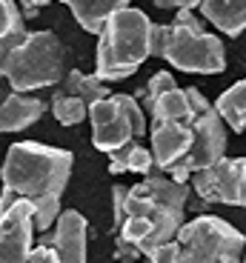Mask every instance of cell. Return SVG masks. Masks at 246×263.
Instances as JSON below:
<instances>
[{
	"instance_id": "cb8c5ba5",
	"label": "cell",
	"mask_w": 246,
	"mask_h": 263,
	"mask_svg": "<svg viewBox=\"0 0 246 263\" xmlns=\"http://www.w3.org/2000/svg\"><path fill=\"white\" fill-rule=\"evenodd\" d=\"M169 34H172V26H169V23H152V58H163Z\"/></svg>"
},
{
	"instance_id": "2e32d148",
	"label": "cell",
	"mask_w": 246,
	"mask_h": 263,
	"mask_svg": "<svg viewBox=\"0 0 246 263\" xmlns=\"http://www.w3.org/2000/svg\"><path fill=\"white\" fill-rule=\"evenodd\" d=\"M158 166H155V158H152V149L149 146H143L140 140H132V143L120 146V149L109 152V172L112 175H126V172H132V175H149V172H155Z\"/></svg>"
},
{
	"instance_id": "ffe728a7",
	"label": "cell",
	"mask_w": 246,
	"mask_h": 263,
	"mask_svg": "<svg viewBox=\"0 0 246 263\" xmlns=\"http://www.w3.org/2000/svg\"><path fill=\"white\" fill-rule=\"evenodd\" d=\"M52 115L60 126H78L80 120L89 118V106L80 98H72V95H58L52 98Z\"/></svg>"
},
{
	"instance_id": "9c48e42d",
	"label": "cell",
	"mask_w": 246,
	"mask_h": 263,
	"mask_svg": "<svg viewBox=\"0 0 246 263\" xmlns=\"http://www.w3.org/2000/svg\"><path fill=\"white\" fill-rule=\"evenodd\" d=\"M189 189L206 203L246 206V158H220L209 169L192 172Z\"/></svg>"
},
{
	"instance_id": "4fadbf2b",
	"label": "cell",
	"mask_w": 246,
	"mask_h": 263,
	"mask_svg": "<svg viewBox=\"0 0 246 263\" xmlns=\"http://www.w3.org/2000/svg\"><path fill=\"white\" fill-rule=\"evenodd\" d=\"M46 112V103L40 98H32L29 92H9L0 103V135L23 132L32 123H37Z\"/></svg>"
},
{
	"instance_id": "8fae6325",
	"label": "cell",
	"mask_w": 246,
	"mask_h": 263,
	"mask_svg": "<svg viewBox=\"0 0 246 263\" xmlns=\"http://www.w3.org/2000/svg\"><path fill=\"white\" fill-rule=\"evenodd\" d=\"M52 235L43 237V246L54 249L60 263H86V249H89V223L86 217L78 209L60 212V217L54 220Z\"/></svg>"
},
{
	"instance_id": "5bb4252c",
	"label": "cell",
	"mask_w": 246,
	"mask_h": 263,
	"mask_svg": "<svg viewBox=\"0 0 246 263\" xmlns=\"http://www.w3.org/2000/svg\"><path fill=\"white\" fill-rule=\"evenodd\" d=\"M198 12L229 37H238L246 29V0H200Z\"/></svg>"
},
{
	"instance_id": "e0dca14e",
	"label": "cell",
	"mask_w": 246,
	"mask_h": 263,
	"mask_svg": "<svg viewBox=\"0 0 246 263\" xmlns=\"http://www.w3.org/2000/svg\"><path fill=\"white\" fill-rule=\"evenodd\" d=\"M54 92L72 95V98H80L86 106H92V103H98V100L109 98L112 89H109V83H103L98 74H86V72H80V69H72V72L63 74V80L58 83Z\"/></svg>"
},
{
	"instance_id": "9a60e30c",
	"label": "cell",
	"mask_w": 246,
	"mask_h": 263,
	"mask_svg": "<svg viewBox=\"0 0 246 263\" xmlns=\"http://www.w3.org/2000/svg\"><path fill=\"white\" fill-rule=\"evenodd\" d=\"M72 9L74 20L80 23V29L89 34H100L103 23L112 17L115 12L129 6V0H60Z\"/></svg>"
},
{
	"instance_id": "277c9868",
	"label": "cell",
	"mask_w": 246,
	"mask_h": 263,
	"mask_svg": "<svg viewBox=\"0 0 246 263\" xmlns=\"http://www.w3.org/2000/svg\"><path fill=\"white\" fill-rule=\"evenodd\" d=\"M183 223H186L183 209L160 203L158 197L143 192L140 183H135V186H129L126 215H123V223L118 226V237L135 243L140 249V255L146 257L155 246L175 240Z\"/></svg>"
},
{
	"instance_id": "30bf717a",
	"label": "cell",
	"mask_w": 246,
	"mask_h": 263,
	"mask_svg": "<svg viewBox=\"0 0 246 263\" xmlns=\"http://www.w3.org/2000/svg\"><path fill=\"white\" fill-rule=\"evenodd\" d=\"M34 212L32 203L17 197L0 212V263H29L34 252Z\"/></svg>"
},
{
	"instance_id": "603a6c76",
	"label": "cell",
	"mask_w": 246,
	"mask_h": 263,
	"mask_svg": "<svg viewBox=\"0 0 246 263\" xmlns=\"http://www.w3.org/2000/svg\"><path fill=\"white\" fill-rule=\"evenodd\" d=\"M146 263H180V246L178 240H169V243L155 246L146 255Z\"/></svg>"
},
{
	"instance_id": "484cf974",
	"label": "cell",
	"mask_w": 246,
	"mask_h": 263,
	"mask_svg": "<svg viewBox=\"0 0 246 263\" xmlns=\"http://www.w3.org/2000/svg\"><path fill=\"white\" fill-rule=\"evenodd\" d=\"M140 257V249L135 243H129V240H120L118 237V249H115V260H123V263H132Z\"/></svg>"
},
{
	"instance_id": "1f68e13d",
	"label": "cell",
	"mask_w": 246,
	"mask_h": 263,
	"mask_svg": "<svg viewBox=\"0 0 246 263\" xmlns=\"http://www.w3.org/2000/svg\"><path fill=\"white\" fill-rule=\"evenodd\" d=\"M240 263H246V252H243V260H240Z\"/></svg>"
},
{
	"instance_id": "5b68a950",
	"label": "cell",
	"mask_w": 246,
	"mask_h": 263,
	"mask_svg": "<svg viewBox=\"0 0 246 263\" xmlns=\"http://www.w3.org/2000/svg\"><path fill=\"white\" fill-rule=\"evenodd\" d=\"M172 34H169L163 60L195 74H220L226 69V49L218 34L206 32L195 9H180L172 17Z\"/></svg>"
},
{
	"instance_id": "7a4b0ae2",
	"label": "cell",
	"mask_w": 246,
	"mask_h": 263,
	"mask_svg": "<svg viewBox=\"0 0 246 263\" xmlns=\"http://www.w3.org/2000/svg\"><path fill=\"white\" fill-rule=\"evenodd\" d=\"M152 58V20L140 9H120L103 23L94 52V74L103 83L132 78Z\"/></svg>"
},
{
	"instance_id": "f546056e",
	"label": "cell",
	"mask_w": 246,
	"mask_h": 263,
	"mask_svg": "<svg viewBox=\"0 0 246 263\" xmlns=\"http://www.w3.org/2000/svg\"><path fill=\"white\" fill-rule=\"evenodd\" d=\"M52 0H20V6H23V17H34L43 6H49Z\"/></svg>"
},
{
	"instance_id": "7c38bea8",
	"label": "cell",
	"mask_w": 246,
	"mask_h": 263,
	"mask_svg": "<svg viewBox=\"0 0 246 263\" xmlns=\"http://www.w3.org/2000/svg\"><path fill=\"white\" fill-rule=\"evenodd\" d=\"M195 129L192 123H178V120H160L149 126V149H152L155 166L160 172H169L186 158L192 149Z\"/></svg>"
},
{
	"instance_id": "ac0fdd59",
	"label": "cell",
	"mask_w": 246,
	"mask_h": 263,
	"mask_svg": "<svg viewBox=\"0 0 246 263\" xmlns=\"http://www.w3.org/2000/svg\"><path fill=\"white\" fill-rule=\"evenodd\" d=\"M146 118L152 123H160V120H178V123H192L198 115L192 112V106H189V98H186V89H180L175 86L172 92L160 95L155 100V106L146 112Z\"/></svg>"
},
{
	"instance_id": "83f0119b",
	"label": "cell",
	"mask_w": 246,
	"mask_h": 263,
	"mask_svg": "<svg viewBox=\"0 0 246 263\" xmlns=\"http://www.w3.org/2000/svg\"><path fill=\"white\" fill-rule=\"evenodd\" d=\"M29 263H60L58 255H54V249H49V246H34L32 257H29Z\"/></svg>"
},
{
	"instance_id": "52a82bcc",
	"label": "cell",
	"mask_w": 246,
	"mask_h": 263,
	"mask_svg": "<svg viewBox=\"0 0 246 263\" xmlns=\"http://www.w3.org/2000/svg\"><path fill=\"white\" fill-rule=\"evenodd\" d=\"M89 120H92V143L103 155L132 143V140L146 138V112L132 95H109L89 106Z\"/></svg>"
},
{
	"instance_id": "d4e9b609",
	"label": "cell",
	"mask_w": 246,
	"mask_h": 263,
	"mask_svg": "<svg viewBox=\"0 0 246 263\" xmlns=\"http://www.w3.org/2000/svg\"><path fill=\"white\" fill-rule=\"evenodd\" d=\"M112 206H115V226L123 223V215H126V197H129V186H112Z\"/></svg>"
},
{
	"instance_id": "3957f363",
	"label": "cell",
	"mask_w": 246,
	"mask_h": 263,
	"mask_svg": "<svg viewBox=\"0 0 246 263\" xmlns=\"http://www.w3.org/2000/svg\"><path fill=\"white\" fill-rule=\"evenodd\" d=\"M66 74V49L54 32H26V37L9 52L3 78L12 92H34L58 86Z\"/></svg>"
},
{
	"instance_id": "d6986e66",
	"label": "cell",
	"mask_w": 246,
	"mask_h": 263,
	"mask_svg": "<svg viewBox=\"0 0 246 263\" xmlns=\"http://www.w3.org/2000/svg\"><path fill=\"white\" fill-rule=\"evenodd\" d=\"M215 112L223 118V123L235 132H246V78L232 83L226 92L215 100Z\"/></svg>"
},
{
	"instance_id": "8992f818",
	"label": "cell",
	"mask_w": 246,
	"mask_h": 263,
	"mask_svg": "<svg viewBox=\"0 0 246 263\" xmlns=\"http://www.w3.org/2000/svg\"><path fill=\"white\" fill-rule=\"evenodd\" d=\"M180 263H240L246 235L218 215H198L178 232Z\"/></svg>"
},
{
	"instance_id": "44dd1931",
	"label": "cell",
	"mask_w": 246,
	"mask_h": 263,
	"mask_svg": "<svg viewBox=\"0 0 246 263\" xmlns=\"http://www.w3.org/2000/svg\"><path fill=\"white\" fill-rule=\"evenodd\" d=\"M12 34H26L23 12H20L17 0H0V40L12 37Z\"/></svg>"
},
{
	"instance_id": "4316f807",
	"label": "cell",
	"mask_w": 246,
	"mask_h": 263,
	"mask_svg": "<svg viewBox=\"0 0 246 263\" xmlns=\"http://www.w3.org/2000/svg\"><path fill=\"white\" fill-rule=\"evenodd\" d=\"M23 37H26V34H12V37H3V40H0V78H3V66H6L9 52H12V49L17 46Z\"/></svg>"
},
{
	"instance_id": "7402d4cb",
	"label": "cell",
	"mask_w": 246,
	"mask_h": 263,
	"mask_svg": "<svg viewBox=\"0 0 246 263\" xmlns=\"http://www.w3.org/2000/svg\"><path fill=\"white\" fill-rule=\"evenodd\" d=\"M175 86H178V83H175V78L169 72H155L152 80L146 83V89L140 92V98H143V103H140V106H143V112H149V109L155 106V100H158L160 95L172 92Z\"/></svg>"
},
{
	"instance_id": "4dcf8cb0",
	"label": "cell",
	"mask_w": 246,
	"mask_h": 263,
	"mask_svg": "<svg viewBox=\"0 0 246 263\" xmlns=\"http://www.w3.org/2000/svg\"><path fill=\"white\" fill-rule=\"evenodd\" d=\"M12 92V86H9V80L6 78H0V103H3V100H6V95Z\"/></svg>"
},
{
	"instance_id": "6da1fadb",
	"label": "cell",
	"mask_w": 246,
	"mask_h": 263,
	"mask_svg": "<svg viewBox=\"0 0 246 263\" xmlns=\"http://www.w3.org/2000/svg\"><path fill=\"white\" fill-rule=\"evenodd\" d=\"M72 152L58 146L20 140L12 143L0 166L3 192L23 197L29 203L43 197H63L69 178H72Z\"/></svg>"
},
{
	"instance_id": "ba28073f",
	"label": "cell",
	"mask_w": 246,
	"mask_h": 263,
	"mask_svg": "<svg viewBox=\"0 0 246 263\" xmlns=\"http://www.w3.org/2000/svg\"><path fill=\"white\" fill-rule=\"evenodd\" d=\"M192 129H195V140H192V149L186 152V158L180 160L178 166L166 172L172 180L178 183H189L192 178V172H200V169H209L215 166L220 158H226V129L229 126L223 123L218 112L206 109V112H200L198 118L192 120Z\"/></svg>"
},
{
	"instance_id": "f1b7e54d",
	"label": "cell",
	"mask_w": 246,
	"mask_h": 263,
	"mask_svg": "<svg viewBox=\"0 0 246 263\" xmlns=\"http://www.w3.org/2000/svg\"><path fill=\"white\" fill-rule=\"evenodd\" d=\"M155 6H158V9H175V12H180V9H198L200 0H155Z\"/></svg>"
}]
</instances>
